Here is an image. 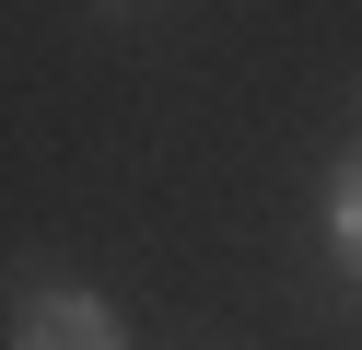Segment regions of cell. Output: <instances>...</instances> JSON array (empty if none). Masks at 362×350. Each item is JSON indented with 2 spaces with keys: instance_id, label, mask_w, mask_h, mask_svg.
Returning <instances> with one entry per match:
<instances>
[{
  "instance_id": "6da1fadb",
  "label": "cell",
  "mask_w": 362,
  "mask_h": 350,
  "mask_svg": "<svg viewBox=\"0 0 362 350\" xmlns=\"http://www.w3.org/2000/svg\"><path fill=\"white\" fill-rule=\"evenodd\" d=\"M12 350H129V339H117V315L94 292H35L12 315Z\"/></svg>"
},
{
  "instance_id": "7a4b0ae2",
  "label": "cell",
  "mask_w": 362,
  "mask_h": 350,
  "mask_svg": "<svg viewBox=\"0 0 362 350\" xmlns=\"http://www.w3.org/2000/svg\"><path fill=\"white\" fill-rule=\"evenodd\" d=\"M327 245L351 257V280H362V152H351V163L327 175Z\"/></svg>"
}]
</instances>
